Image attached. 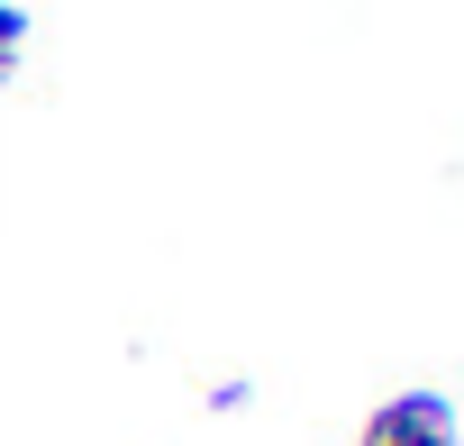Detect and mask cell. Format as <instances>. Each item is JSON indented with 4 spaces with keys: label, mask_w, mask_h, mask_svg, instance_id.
<instances>
[{
    "label": "cell",
    "mask_w": 464,
    "mask_h": 446,
    "mask_svg": "<svg viewBox=\"0 0 464 446\" xmlns=\"http://www.w3.org/2000/svg\"><path fill=\"white\" fill-rule=\"evenodd\" d=\"M364 446H455V419H446V401H382V419L364 428Z\"/></svg>",
    "instance_id": "obj_1"
},
{
    "label": "cell",
    "mask_w": 464,
    "mask_h": 446,
    "mask_svg": "<svg viewBox=\"0 0 464 446\" xmlns=\"http://www.w3.org/2000/svg\"><path fill=\"white\" fill-rule=\"evenodd\" d=\"M10 55H19V10L0 0V73H10Z\"/></svg>",
    "instance_id": "obj_2"
}]
</instances>
